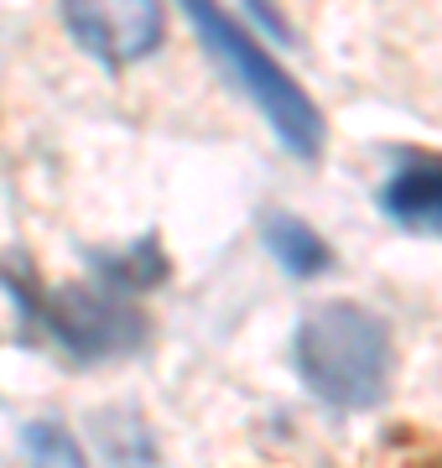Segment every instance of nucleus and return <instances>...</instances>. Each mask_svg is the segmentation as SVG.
<instances>
[{
  "mask_svg": "<svg viewBox=\"0 0 442 468\" xmlns=\"http://www.w3.org/2000/svg\"><path fill=\"white\" fill-rule=\"evenodd\" d=\"M291 365L333 411H370L391 390V328L359 302H323L297 328Z\"/></svg>",
  "mask_w": 442,
  "mask_h": 468,
  "instance_id": "nucleus-1",
  "label": "nucleus"
},
{
  "mask_svg": "<svg viewBox=\"0 0 442 468\" xmlns=\"http://www.w3.org/2000/svg\"><path fill=\"white\" fill-rule=\"evenodd\" d=\"M177 5H183V16L193 21L204 52L219 63V73L266 115L276 141H281L297 162H312V156L323 151V115H318V104L307 100V89L224 11L219 0H177Z\"/></svg>",
  "mask_w": 442,
  "mask_h": 468,
  "instance_id": "nucleus-2",
  "label": "nucleus"
},
{
  "mask_svg": "<svg viewBox=\"0 0 442 468\" xmlns=\"http://www.w3.org/2000/svg\"><path fill=\"white\" fill-rule=\"evenodd\" d=\"M0 282L5 292L21 302L26 323H37L42 334L58 344L63 354H73L79 365H100V359H120V354H136L146 344V313L136 302H125V292L110 286H52L37 292L32 271H21L16 261H0Z\"/></svg>",
  "mask_w": 442,
  "mask_h": 468,
  "instance_id": "nucleus-3",
  "label": "nucleus"
},
{
  "mask_svg": "<svg viewBox=\"0 0 442 468\" xmlns=\"http://www.w3.org/2000/svg\"><path fill=\"white\" fill-rule=\"evenodd\" d=\"M63 27L104 68H131L162 48L156 0H63Z\"/></svg>",
  "mask_w": 442,
  "mask_h": 468,
  "instance_id": "nucleus-4",
  "label": "nucleus"
},
{
  "mask_svg": "<svg viewBox=\"0 0 442 468\" xmlns=\"http://www.w3.org/2000/svg\"><path fill=\"white\" fill-rule=\"evenodd\" d=\"M380 214L411 234L442 239V156H401L380 187Z\"/></svg>",
  "mask_w": 442,
  "mask_h": 468,
  "instance_id": "nucleus-5",
  "label": "nucleus"
},
{
  "mask_svg": "<svg viewBox=\"0 0 442 468\" xmlns=\"http://www.w3.org/2000/svg\"><path fill=\"white\" fill-rule=\"evenodd\" d=\"M266 245H271L276 266L287 271V276H297V282L323 276V271L333 266V250L323 245V234L312 229V224H302L297 214H271L266 218Z\"/></svg>",
  "mask_w": 442,
  "mask_h": 468,
  "instance_id": "nucleus-6",
  "label": "nucleus"
},
{
  "mask_svg": "<svg viewBox=\"0 0 442 468\" xmlns=\"http://www.w3.org/2000/svg\"><path fill=\"white\" fill-rule=\"evenodd\" d=\"M89 266L104 276V286L110 292H146V286H156L162 276H167V261H162V239L156 234H146V239H136L131 250L120 255H89Z\"/></svg>",
  "mask_w": 442,
  "mask_h": 468,
  "instance_id": "nucleus-7",
  "label": "nucleus"
},
{
  "mask_svg": "<svg viewBox=\"0 0 442 468\" xmlns=\"http://www.w3.org/2000/svg\"><path fill=\"white\" fill-rule=\"evenodd\" d=\"M21 442H26V463L32 468H84V452H79V442H73L63 421H32L21 432Z\"/></svg>",
  "mask_w": 442,
  "mask_h": 468,
  "instance_id": "nucleus-8",
  "label": "nucleus"
},
{
  "mask_svg": "<svg viewBox=\"0 0 442 468\" xmlns=\"http://www.w3.org/2000/svg\"><path fill=\"white\" fill-rule=\"evenodd\" d=\"M245 5L256 11V21H260V27H266L271 37H281V42H291V27H287V21H281V16L271 11V0H245Z\"/></svg>",
  "mask_w": 442,
  "mask_h": 468,
  "instance_id": "nucleus-9",
  "label": "nucleus"
}]
</instances>
